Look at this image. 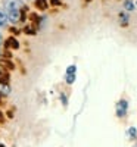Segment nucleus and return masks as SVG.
Wrapping results in <instances>:
<instances>
[{
    "label": "nucleus",
    "instance_id": "nucleus-1",
    "mask_svg": "<svg viewBox=\"0 0 137 147\" xmlns=\"http://www.w3.org/2000/svg\"><path fill=\"white\" fill-rule=\"evenodd\" d=\"M3 10L9 22L19 24L24 16V3L22 0H3Z\"/></svg>",
    "mask_w": 137,
    "mask_h": 147
},
{
    "label": "nucleus",
    "instance_id": "nucleus-2",
    "mask_svg": "<svg viewBox=\"0 0 137 147\" xmlns=\"http://www.w3.org/2000/svg\"><path fill=\"white\" fill-rule=\"evenodd\" d=\"M127 110H128V102L127 100H119L117 103V116L124 118L127 115Z\"/></svg>",
    "mask_w": 137,
    "mask_h": 147
},
{
    "label": "nucleus",
    "instance_id": "nucleus-3",
    "mask_svg": "<svg viewBox=\"0 0 137 147\" xmlns=\"http://www.w3.org/2000/svg\"><path fill=\"white\" fill-rule=\"evenodd\" d=\"M119 24L122 27H127L128 25V22H130V15H128V12H119Z\"/></svg>",
    "mask_w": 137,
    "mask_h": 147
},
{
    "label": "nucleus",
    "instance_id": "nucleus-4",
    "mask_svg": "<svg viewBox=\"0 0 137 147\" xmlns=\"http://www.w3.org/2000/svg\"><path fill=\"white\" fill-rule=\"evenodd\" d=\"M0 93L2 94H9L10 93V85L6 81H2V80H0Z\"/></svg>",
    "mask_w": 137,
    "mask_h": 147
},
{
    "label": "nucleus",
    "instance_id": "nucleus-5",
    "mask_svg": "<svg viewBox=\"0 0 137 147\" xmlns=\"http://www.w3.org/2000/svg\"><path fill=\"white\" fill-rule=\"evenodd\" d=\"M7 25V16L3 9H0V28H5Z\"/></svg>",
    "mask_w": 137,
    "mask_h": 147
},
{
    "label": "nucleus",
    "instance_id": "nucleus-6",
    "mask_svg": "<svg viewBox=\"0 0 137 147\" xmlns=\"http://www.w3.org/2000/svg\"><path fill=\"white\" fill-rule=\"evenodd\" d=\"M6 46H7L9 49H18V47H19V43H18L16 38L10 37V38H7V41H6Z\"/></svg>",
    "mask_w": 137,
    "mask_h": 147
},
{
    "label": "nucleus",
    "instance_id": "nucleus-7",
    "mask_svg": "<svg viewBox=\"0 0 137 147\" xmlns=\"http://www.w3.org/2000/svg\"><path fill=\"white\" fill-rule=\"evenodd\" d=\"M34 6L39 9V10H44V9L47 7V0H35Z\"/></svg>",
    "mask_w": 137,
    "mask_h": 147
},
{
    "label": "nucleus",
    "instance_id": "nucleus-8",
    "mask_svg": "<svg viewBox=\"0 0 137 147\" xmlns=\"http://www.w3.org/2000/svg\"><path fill=\"white\" fill-rule=\"evenodd\" d=\"M136 7V5L133 3V0H124V9L125 12H133Z\"/></svg>",
    "mask_w": 137,
    "mask_h": 147
},
{
    "label": "nucleus",
    "instance_id": "nucleus-9",
    "mask_svg": "<svg viewBox=\"0 0 137 147\" xmlns=\"http://www.w3.org/2000/svg\"><path fill=\"white\" fill-rule=\"evenodd\" d=\"M65 81L68 84H72L74 81H75V74H66V75H65Z\"/></svg>",
    "mask_w": 137,
    "mask_h": 147
},
{
    "label": "nucleus",
    "instance_id": "nucleus-10",
    "mask_svg": "<svg viewBox=\"0 0 137 147\" xmlns=\"http://www.w3.org/2000/svg\"><path fill=\"white\" fill-rule=\"evenodd\" d=\"M128 136H130L131 138H136V136H137V129H136L134 127H131V128L128 129Z\"/></svg>",
    "mask_w": 137,
    "mask_h": 147
},
{
    "label": "nucleus",
    "instance_id": "nucleus-11",
    "mask_svg": "<svg viewBox=\"0 0 137 147\" xmlns=\"http://www.w3.org/2000/svg\"><path fill=\"white\" fill-rule=\"evenodd\" d=\"M75 72H77V66L75 65H71V66L66 68V74H75Z\"/></svg>",
    "mask_w": 137,
    "mask_h": 147
},
{
    "label": "nucleus",
    "instance_id": "nucleus-12",
    "mask_svg": "<svg viewBox=\"0 0 137 147\" xmlns=\"http://www.w3.org/2000/svg\"><path fill=\"white\" fill-rule=\"evenodd\" d=\"M24 31H25L28 35H34V34H35V30L31 28V27H25V28H24Z\"/></svg>",
    "mask_w": 137,
    "mask_h": 147
},
{
    "label": "nucleus",
    "instance_id": "nucleus-13",
    "mask_svg": "<svg viewBox=\"0 0 137 147\" xmlns=\"http://www.w3.org/2000/svg\"><path fill=\"white\" fill-rule=\"evenodd\" d=\"M60 100L64 102V105H66V99H65V96H60Z\"/></svg>",
    "mask_w": 137,
    "mask_h": 147
},
{
    "label": "nucleus",
    "instance_id": "nucleus-14",
    "mask_svg": "<svg viewBox=\"0 0 137 147\" xmlns=\"http://www.w3.org/2000/svg\"><path fill=\"white\" fill-rule=\"evenodd\" d=\"M2 43H3V37H2V34H0V47H2Z\"/></svg>",
    "mask_w": 137,
    "mask_h": 147
},
{
    "label": "nucleus",
    "instance_id": "nucleus-15",
    "mask_svg": "<svg viewBox=\"0 0 137 147\" xmlns=\"http://www.w3.org/2000/svg\"><path fill=\"white\" fill-rule=\"evenodd\" d=\"M59 3V0H52V5H58Z\"/></svg>",
    "mask_w": 137,
    "mask_h": 147
},
{
    "label": "nucleus",
    "instance_id": "nucleus-16",
    "mask_svg": "<svg viewBox=\"0 0 137 147\" xmlns=\"http://www.w3.org/2000/svg\"><path fill=\"white\" fill-rule=\"evenodd\" d=\"M0 147H5V146H3V144H2V143H0Z\"/></svg>",
    "mask_w": 137,
    "mask_h": 147
},
{
    "label": "nucleus",
    "instance_id": "nucleus-17",
    "mask_svg": "<svg viewBox=\"0 0 137 147\" xmlns=\"http://www.w3.org/2000/svg\"><path fill=\"white\" fill-rule=\"evenodd\" d=\"M133 147H137V143H136V144H134V146H133Z\"/></svg>",
    "mask_w": 137,
    "mask_h": 147
},
{
    "label": "nucleus",
    "instance_id": "nucleus-18",
    "mask_svg": "<svg viewBox=\"0 0 137 147\" xmlns=\"http://www.w3.org/2000/svg\"><path fill=\"white\" fill-rule=\"evenodd\" d=\"M134 5H136V6H137V0H136V3H134Z\"/></svg>",
    "mask_w": 137,
    "mask_h": 147
}]
</instances>
